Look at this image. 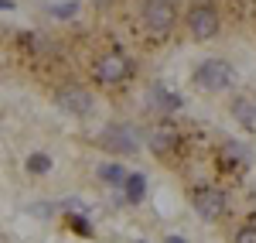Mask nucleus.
<instances>
[{
	"instance_id": "1",
	"label": "nucleus",
	"mask_w": 256,
	"mask_h": 243,
	"mask_svg": "<svg viewBox=\"0 0 256 243\" xmlns=\"http://www.w3.org/2000/svg\"><path fill=\"white\" fill-rule=\"evenodd\" d=\"M232 79H236V72L226 59H205L192 76L195 89H202V93H222V89L232 86Z\"/></svg>"
},
{
	"instance_id": "2",
	"label": "nucleus",
	"mask_w": 256,
	"mask_h": 243,
	"mask_svg": "<svg viewBox=\"0 0 256 243\" xmlns=\"http://www.w3.org/2000/svg\"><path fill=\"white\" fill-rule=\"evenodd\" d=\"M184 28L195 41H212L222 28V21H218V11L212 4H192L184 14Z\"/></svg>"
},
{
	"instance_id": "3",
	"label": "nucleus",
	"mask_w": 256,
	"mask_h": 243,
	"mask_svg": "<svg viewBox=\"0 0 256 243\" xmlns=\"http://www.w3.org/2000/svg\"><path fill=\"white\" fill-rule=\"evenodd\" d=\"M144 28L150 31V35H171V28H174L178 21V11H174V0H144Z\"/></svg>"
},
{
	"instance_id": "4",
	"label": "nucleus",
	"mask_w": 256,
	"mask_h": 243,
	"mask_svg": "<svg viewBox=\"0 0 256 243\" xmlns=\"http://www.w3.org/2000/svg\"><path fill=\"white\" fill-rule=\"evenodd\" d=\"M130 72H134V62H130V55H123V52H106L96 62L99 86H120V82L130 79Z\"/></svg>"
},
{
	"instance_id": "5",
	"label": "nucleus",
	"mask_w": 256,
	"mask_h": 243,
	"mask_svg": "<svg viewBox=\"0 0 256 243\" xmlns=\"http://www.w3.org/2000/svg\"><path fill=\"white\" fill-rule=\"evenodd\" d=\"M192 209L205 223H218L226 216V192L222 188H212V185H202L192 192Z\"/></svg>"
},
{
	"instance_id": "6",
	"label": "nucleus",
	"mask_w": 256,
	"mask_h": 243,
	"mask_svg": "<svg viewBox=\"0 0 256 243\" xmlns=\"http://www.w3.org/2000/svg\"><path fill=\"white\" fill-rule=\"evenodd\" d=\"M55 106L68 117H89L92 113V93L82 86H62L55 93Z\"/></svg>"
},
{
	"instance_id": "7",
	"label": "nucleus",
	"mask_w": 256,
	"mask_h": 243,
	"mask_svg": "<svg viewBox=\"0 0 256 243\" xmlns=\"http://www.w3.org/2000/svg\"><path fill=\"white\" fill-rule=\"evenodd\" d=\"M99 144L106 147V151H113V154H137L140 151V141H137V130L134 127H106L102 130V137H99Z\"/></svg>"
},
{
	"instance_id": "8",
	"label": "nucleus",
	"mask_w": 256,
	"mask_h": 243,
	"mask_svg": "<svg viewBox=\"0 0 256 243\" xmlns=\"http://www.w3.org/2000/svg\"><path fill=\"white\" fill-rule=\"evenodd\" d=\"M147 144H150V151L158 158H171V151H178V144H181V134H178V127H171V123H158V127H150Z\"/></svg>"
},
{
	"instance_id": "9",
	"label": "nucleus",
	"mask_w": 256,
	"mask_h": 243,
	"mask_svg": "<svg viewBox=\"0 0 256 243\" xmlns=\"http://www.w3.org/2000/svg\"><path fill=\"white\" fill-rule=\"evenodd\" d=\"M147 100H150V106H154V110H160V113H174L178 106H181V96L168 93V86H164V82H154V86H150Z\"/></svg>"
},
{
	"instance_id": "10",
	"label": "nucleus",
	"mask_w": 256,
	"mask_h": 243,
	"mask_svg": "<svg viewBox=\"0 0 256 243\" xmlns=\"http://www.w3.org/2000/svg\"><path fill=\"white\" fill-rule=\"evenodd\" d=\"M232 117H236L239 123H246L250 130H256V103H250V100H236V103H232Z\"/></svg>"
},
{
	"instance_id": "11",
	"label": "nucleus",
	"mask_w": 256,
	"mask_h": 243,
	"mask_svg": "<svg viewBox=\"0 0 256 243\" xmlns=\"http://www.w3.org/2000/svg\"><path fill=\"white\" fill-rule=\"evenodd\" d=\"M28 171H34V175L52 171V158H48V154H31V158H28Z\"/></svg>"
},
{
	"instance_id": "12",
	"label": "nucleus",
	"mask_w": 256,
	"mask_h": 243,
	"mask_svg": "<svg viewBox=\"0 0 256 243\" xmlns=\"http://www.w3.org/2000/svg\"><path fill=\"white\" fill-rule=\"evenodd\" d=\"M126 195H130V202H140L144 199V178L140 175H130L126 178Z\"/></svg>"
},
{
	"instance_id": "13",
	"label": "nucleus",
	"mask_w": 256,
	"mask_h": 243,
	"mask_svg": "<svg viewBox=\"0 0 256 243\" xmlns=\"http://www.w3.org/2000/svg\"><path fill=\"white\" fill-rule=\"evenodd\" d=\"M232 243H256V223H246L236 229V236H232Z\"/></svg>"
},
{
	"instance_id": "14",
	"label": "nucleus",
	"mask_w": 256,
	"mask_h": 243,
	"mask_svg": "<svg viewBox=\"0 0 256 243\" xmlns=\"http://www.w3.org/2000/svg\"><path fill=\"white\" fill-rule=\"evenodd\" d=\"M102 178H106V182H126L123 168H102Z\"/></svg>"
},
{
	"instance_id": "15",
	"label": "nucleus",
	"mask_w": 256,
	"mask_h": 243,
	"mask_svg": "<svg viewBox=\"0 0 256 243\" xmlns=\"http://www.w3.org/2000/svg\"><path fill=\"white\" fill-rule=\"evenodd\" d=\"M92 4H96V7H110L113 0H92Z\"/></svg>"
},
{
	"instance_id": "16",
	"label": "nucleus",
	"mask_w": 256,
	"mask_h": 243,
	"mask_svg": "<svg viewBox=\"0 0 256 243\" xmlns=\"http://www.w3.org/2000/svg\"><path fill=\"white\" fill-rule=\"evenodd\" d=\"M168 243H184V240H181V236H168Z\"/></svg>"
}]
</instances>
